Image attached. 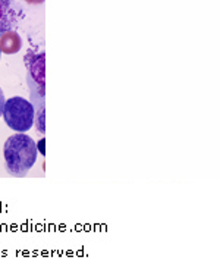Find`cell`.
<instances>
[{"label":"cell","mask_w":220,"mask_h":260,"mask_svg":"<svg viewBox=\"0 0 220 260\" xmlns=\"http://www.w3.org/2000/svg\"><path fill=\"white\" fill-rule=\"evenodd\" d=\"M15 19L12 0H0V34L8 31Z\"/></svg>","instance_id":"obj_5"},{"label":"cell","mask_w":220,"mask_h":260,"mask_svg":"<svg viewBox=\"0 0 220 260\" xmlns=\"http://www.w3.org/2000/svg\"><path fill=\"white\" fill-rule=\"evenodd\" d=\"M5 94H3V91H2V88H0V118H2V113H3V108H5Z\"/></svg>","instance_id":"obj_6"},{"label":"cell","mask_w":220,"mask_h":260,"mask_svg":"<svg viewBox=\"0 0 220 260\" xmlns=\"http://www.w3.org/2000/svg\"><path fill=\"white\" fill-rule=\"evenodd\" d=\"M22 47V40L16 31L8 29L0 34V52L6 55H15L21 50Z\"/></svg>","instance_id":"obj_4"},{"label":"cell","mask_w":220,"mask_h":260,"mask_svg":"<svg viewBox=\"0 0 220 260\" xmlns=\"http://www.w3.org/2000/svg\"><path fill=\"white\" fill-rule=\"evenodd\" d=\"M0 55H2V52H0Z\"/></svg>","instance_id":"obj_8"},{"label":"cell","mask_w":220,"mask_h":260,"mask_svg":"<svg viewBox=\"0 0 220 260\" xmlns=\"http://www.w3.org/2000/svg\"><path fill=\"white\" fill-rule=\"evenodd\" d=\"M27 3H29V5H42V3H44V0H25Z\"/></svg>","instance_id":"obj_7"},{"label":"cell","mask_w":220,"mask_h":260,"mask_svg":"<svg viewBox=\"0 0 220 260\" xmlns=\"http://www.w3.org/2000/svg\"><path fill=\"white\" fill-rule=\"evenodd\" d=\"M46 55L44 52L40 55H32V63H28V68H29V75H28V81H29V90L31 88H35L37 90H32L34 96H40V102H44V59Z\"/></svg>","instance_id":"obj_3"},{"label":"cell","mask_w":220,"mask_h":260,"mask_svg":"<svg viewBox=\"0 0 220 260\" xmlns=\"http://www.w3.org/2000/svg\"><path fill=\"white\" fill-rule=\"evenodd\" d=\"M37 154L39 147L35 141L24 133L11 136L3 146L6 169L12 177H25L35 164Z\"/></svg>","instance_id":"obj_1"},{"label":"cell","mask_w":220,"mask_h":260,"mask_svg":"<svg viewBox=\"0 0 220 260\" xmlns=\"http://www.w3.org/2000/svg\"><path fill=\"white\" fill-rule=\"evenodd\" d=\"M2 118L16 133H27L35 123V108L22 97H12L5 102Z\"/></svg>","instance_id":"obj_2"}]
</instances>
